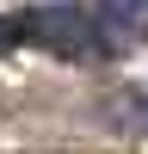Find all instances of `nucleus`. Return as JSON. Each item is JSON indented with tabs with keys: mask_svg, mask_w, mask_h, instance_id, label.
<instances>
[{
	"mask_svg": "<svg viewBox=\"0 0 148 154\" xmlns=\"http://www.w3.org/2000/svg\"><path fill=\"white\" fill-rule=\"evenodd\" d=\"M19 31H31L37 43L62 49V56H86V49H93V19L74 12V6H37V12L19 19Z\"/></svg>",
	"mask_w": 148,
	"mask_h": 154,
	"instance_id": "1",
	"label": "nucleus"
},
{
	"mask_svg": "<svg viewBox=\"0 0 148 154\" xmlns=\"http://www.w3.org/2000/svg\"><path fill=\"white\" fill-rule=\"evenodd\" d=\"M99 12L111 25H123V31H142L148 25V0H99Z\"/></svg>",
	"mask_w": 148,
	"mask_h": 154,
	"instance_id": "2",
	"label": "nucleus"
},
{
	"mask_svg": "<svg viewBox=\"0 0 148 154\" xmlns=\"http://www.w3.org/2000/svg\"><path fill=\"white\" fill-rule=\"evenodd\" d=\"M19 37H25V31H19V19H0V49H12Z\"/></svg>",
	"mask_w": 148,
	"mask_h": 154,
	"instance_id": "3",
	"label": "nucleus"
}]
</instances>
